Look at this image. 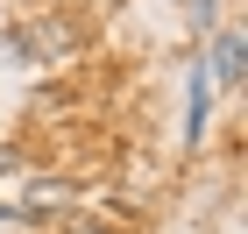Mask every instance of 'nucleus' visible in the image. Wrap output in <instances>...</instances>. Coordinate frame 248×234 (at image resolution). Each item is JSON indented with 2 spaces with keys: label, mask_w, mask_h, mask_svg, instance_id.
<instances>
[{
  "label": "nucleus",
  "mask_w": 248,
  "mask_h": 234,
  "mask_svg": "<svg viewBox=\"0 0 248 234\" xmlns=\"http://www.w3.org/2000/svg\"><path fill=\"white\" fill-rule=\"evenodd\" d=\"M206 78L213 85H241V29H234V21H220V36H213V64H206Z\"/></svg>",
  "instance_id": "nucleus-1"
},
{
  "label": "nucleus",
  "mask_w": 248,
  "mask_h": 234,
  "mask_svg": "<svg viewBox=\"0 0 248 234\" xmlns=\"http://www.w3.org/2000/svg\"><path fill=\"white\" fill-rule=\"evenodd\" d=\"M206 107H213V78H206V57L191 64V93H185V135L199 142L206 135Z\"/></svg>",
  "instance_id": "nucleus-2"
}]
</instances>
